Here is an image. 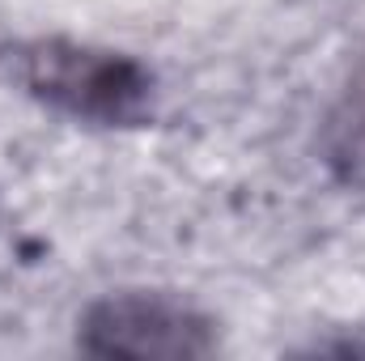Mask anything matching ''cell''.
I'll return each instance as SVG.
<instances>
[{"label":"cell","instance_id":"1","mask_svg":"<svg viewBox=\"0 0 365 361\" xmlns=\"http://www.w3.org/2000/svg\"><path fill=\"white\" fill-rule=\"evenodd\" d=\"M0 68L30 102L86 128L128 132L158 115L153 68L123 47L73 34H30L0 47Z\"/></svg>","mask_w":365,"mask_h":361},{"label":"cell","instance_id":"2","mask_svg":"<svg viewBox=\"0 0 365 361\" xmlns=\"http://www.w3.org/2000/svg\"><path fill=\"white\" fill-rule=\"evenodd\" d=\"M77 349L86 357L195 361L221 349L217 319L166 289H110L77 319Z\"/></svg>","mask_w":365,"mask_h":361},{"label":"cell","instance_id":"3","mask_svg":"<svg viewBox=\"0 0 365 361\" xmlns=\"http://www.w3.org/2000/svg\"><path fill=\"white\" fill-rule=\"evenodd\" d=\"M319 162L344 191H365V60L340 81L319 119Z\"/></svg>","mask_w":365,"mask_h":361}]
</instances>
